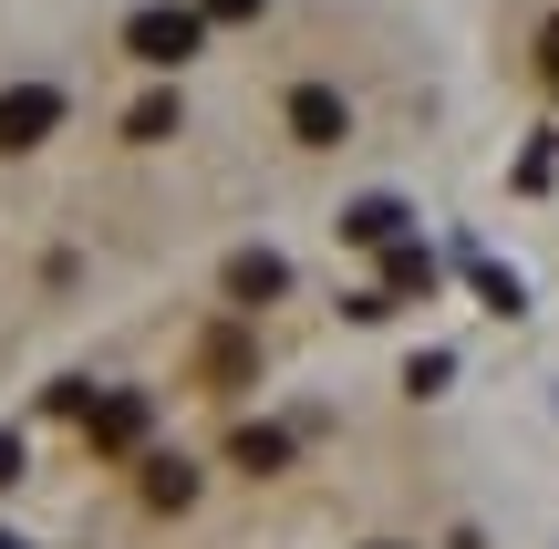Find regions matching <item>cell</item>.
I'll return each instance as SVG.
<instances>
[{
	"label": "cell",
	"mask_w": 559,
	"mask_h": 549,
	"mask_svg": "<svg viewBox=\"0 0 559 549\" xmlns=\"http://www.w3.org/2000/svg\"><path fill=\"white\" fill-rule=\"evenodd\" d=\"M198 41H207V11H187V0H156V11L124 21V52H135L145 73H187Z\"/></svg>",
	"instance_id": "1"
},
{
	"label": "cell",
	"mask_w": 559,
	"mask_h": 549,
	"mask_svg": "<svg viewBox=\"0 0 559 549\" xmlns=\"http://www.w3.org/2000/svg\"><path fill=\"white\" fill-rule=\"evenodd\" d=\"M145 426H156V405H145L135 384L124 394H83V446L94 456H145Z\"/></svg>",
	"instance_id": "2"
},
{
	"label": "cell",
	"mask_w": 559,
	"mask_h": 549,
	"mask_svg": "<svg viewBox=\"0 0 559 549\" xmlns=\"http://www.w3.org/2000/svg\"><path fill=\"white\" fill-rule=\"evenodd\" d=\"M52 124H62V94H52V83H11V94H0V156H32Z\"/></svg>",
	"instance_id": "3"
},
{
	"label": "cell",
	"mask_w": 559,
	"mask_h": 549,
	"mask_svg": "<svg viewBox=\"0 0 559 549\" xmlns=\"http://www.w3.org/2000/svg\"><path fill=\"white\" fill-rule=\"evenodd\" d=\"M218 281H228V301H239V311H270L280 290H290V260H280V249H239Z\"/></svg>",
	"instance_id": "4"
},
{
	"label": "cell",
	"mask_w": 559,
	"mask_h": 549,
	"mask_svg": "<svg viewBox=\"0 0 559 549\" xmlns=\"http://www.w3.org/2000/svg\"><path fill=\"white\" fill-rule=\"evenodd\" d=\"M290 135L300 145H342V135H353V104H342L332 83H300V94H290Z\"/></svg>",
	"instance_id": "5"
},
{
	"label": "cell",
	"mask_w": 559,
	"mask_h": 549,
	"mask_svg": "<svg viewBox=\"0 0 559 549\" xmlns=\"http://www.w3.org/2000/svg\"><path fill=\"white\" fill-rule=\"evenodd\" d=\"M383 301H415V290H436V249H425V239H404V228H394V239H383Z\"/></svg>",
	"instance_id": "6"
},
{
	"label": "cell",
	"mask_w": 559,
	"mask_h": 549,
	"mask_svg": "<svg viewBox=\"0 0 559 549\" xmlns=\"http://www.w3.org/2000/svg\"><path fill=\"white\" fill-rule=\"evenodd\" d=\"M394 228H404V198H353V207H342V239H353V249H383Z\"/></svg>",
	"instance_id": "7"
},
{
	"label": "cell",
	"mask_w": 559,
	"mask_h": 549,
	"mask_svg": "<svg viewBox=\"0 0 559 549\" xmlns=\"http://www.w3.org/2000/svg\"><path fill=\"white\" fill-rule=\"evenodd\" d=\"M145 509H198V467L187 456H145Z\"/></svg>",
	"instance_id": "8"
},
{
	"label": "cell",
	"mask_w": 559,
	"mask_h": 549,
	"mask_svg": "<svg viewBox=\"0 0 559 549\" xmlns=\"http://www.w3.org/2000/svg\"><path fill=\"white\" fill-rule=\"evenodd\" d=\"M228 456H239L249 477H270V467H290V426H239V435H228Z\"/></svg>",
	"instance_id": "9"
},
{
	"label": "cell",
	"mask_w": 559,
	"mask_h": 549,
	"mask_svg": "<svg viewBox=\"0 0 559 549\" xmlns=\"http://www.w3.org/2000/svg\"><path fill=\"white\" fill-rule=\"evenodd\" d=\"M198 373H207V384H249V373H260V353H249L239 332H207V353H198Z\"/></svg>",
	"instance_id": "10"
},
{
	"label": "cell",
	"mask_w": 559,
	"mask_h": 549,
	"mask_svg": "<svg viewBox=\"0 0 559 549\" xmlns=\"http://www.w3.org/2000/svg\"><path fill=\"white\" fill-rule=\"evenodd\" d=\"M177 124H187V104H177V94H145L135 115H124V145H166Z\"/></svg>",
	"instance_id": "11"
},
{
	"label": "cell",
	"mask_w": 559,
	"mask_h": 549,
	"mask_svg": "<svg viewBox=\"0 0 559 549\" xmlns=\"http://www.w3.org/2000/svg\"><path fill=\"white\" fill-rule=\"evenodd\" d=\"M477 290H487V311H528V281L498 270V260H477Z\"/></svg>",
	"instance_id": "12"
},
{
	"label": "cell",
	"mask_w": 559,
	"mask_h": 549,
	"mask_svg": "<svg viewBox=\"0 0 559 549\" xmlns=\"http://www.w3.org/2000/svg\"><path fill=\"white\" fill-rule=\"evenodd\" d=\"M445 373H456V353H415L404 363V394H445Z\"/></svg>",
	"instance_id": "13"
},
{
	"label": "cell",
	"mask_w": 559,
	"mask_h": 549,
	"mask_svg": "<svg viewBox=\"0 0 559 549\" xmlns=\"http://www.w3.org/2000/svg\"><path fill=\"white\" fill-rule=\"evenodd\" d=\"M21 467H32V446H21V435L0 426V488H21Z\"/></svg>",
	"instance_id": "14"
},
{
	"label": "cell",
	"mask_w": 559,
	"mask_h": 549,
	"mask_svg": "<svg viewBox=\"0 0 559 549\" xmlns=\"http://www.w3.org/2000/svg\"><path fill=\"white\" fill-rule=\"evenodd\" d=\"M207 21H260V0H198Z\"/></svg>",
	"instance_id": "15"
},
{
	"label": "cell",
	"mask_w": 559,
	"mask_h": 549,
	"mask_svg": "<svg viewBox=\"0 0 559 549\" xmlns=\"http://www.w3.org/2000/svg\"><path fill=\"white\" fill-rule=\"evenodd\" d=\"M0 549H21V539H11V529H0Z\"/></svg>",
	"instance_id": "16"
},
{
	"label": "cell",
	"mask_w": 559,
	"mask_h": 549,
	"mask_svg": "<svg viewBox=\"0 0 559 549\" xmlns=\"http://www.w3.org/2000/svg\"><path fill=\"white\" fill-rule=\"evenodd\" d=\"M373 549H404V539H373Z\"/></svg>",
	"instance_id": "17"
}]
</instances>
